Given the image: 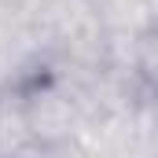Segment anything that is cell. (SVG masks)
I'll return each mask as SVG.
<instances>
[{"mask_svg": "<svg viewBox=\"0 0 158 158\" xmlns=\"http://www.w3.org/2000/svg\"><path fill=\"white\" fill-rule=\"evenodd\" d=\"M140 66H143V74L158 85V30H151L143 44H140Z\"/></svg>", "mask_w": 158, "mask_h": 158, "instance_id": "obj_1", "label": "cell"}]
</instances>
